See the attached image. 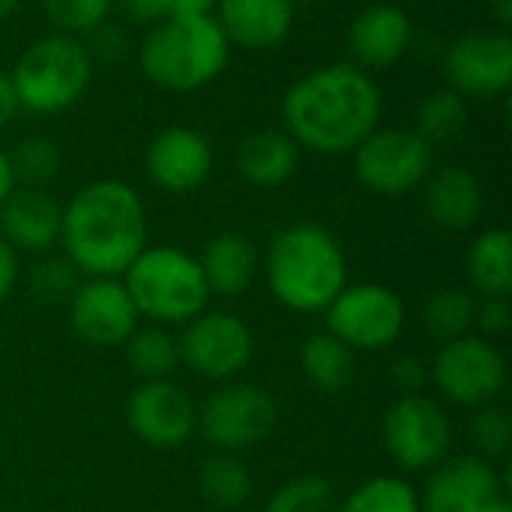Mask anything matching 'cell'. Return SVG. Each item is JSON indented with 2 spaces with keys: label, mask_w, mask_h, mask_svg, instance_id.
I'll list each match as a JSON object with an SVG mask.
<instances>
[{
  "label": "cell",
  "mask_w": 512,
  "mask_h": 512,
  "mask_svg": "<svg viewBox=\"0 0 512 512\" xmlns=\"http://www.w3.org/2000/svg\"><path fill=\"white\" fill-rule=\"evenodd\" d=\"M384 96L372 72L327 63L300 75L282 96V129L300 150L321 156L354 153L381 126Z\"/></svg>",
  "instance_id": "6da1fadb"
},
{
  "label": "cell",
  "mask_w": 512,
  "mask_h": 512,
  "mask_svg": "<svg viewBox=\"0 0 512 512\" xmlns=\"http://www.w3.org/2000/svg\"><path fill=\"white\" fill-rule=\"evenodd\" d=\"M60 246L84 279H120L147 246V210L138 189L114 177L78 189L63 204Z\"/></svg>",
  "instance_id": "7a4b0ae2"
},
{
  "label": "cell",
  "mask_w": 512,
  "mask_h": 512,
  "mask_svg": "<svg viewBox=\"0 0 512 512\" xmlns=\"http://www.w3.org/2000/svg\"><path fill=\"white\" fill-rule=\"evenodd\" d=\"M273 297L300 315L324 312L348 285V261L339 240L318 222L285 225L261 258Z\"/></svg>",
  "instance_id": "3957f363"
},
{
  "label": "cell",
  "mask_w": 512,
  "mask_h": 512,
  "mask_svg": "<svg viewBox=\"0 0 512 512\" xmlns=\"http://www.w3.org/2000/svg\"><path fill=\"white\" fill-rule=\"evenodd\" d=\"M228 60L231 45L213 12H174L153 24L138 48L141 75L171 93H195L213 84Z\"/></svg>",
  "instance_id": "277c9868"
},
{
  "label": "cell",
  "mask_w": 512,
  "mask_h": 512,
  "mask_svg": "<svg viewBox=\"0 0 512 512\" xmlns=\"http://www.w3.org/2000/svg\"><path fill=\"white\" fill-rule=\"evenodd\" d=\"M120 279L138 315L162 327L192 321L210 300L198 258L177 246H144Z\"/></svg>",
  "instance_id": "5b68a950"
},
{
  "label": "cell",
  "mask_w": 512,
  "mask_h": 512,
  "mask_svg": "<svg viewBox=\"0 0 512 512\" xmlns=\"http://www.w3.org/2000/svg\"><path fill=\"white\" fill-rule=\"evenodd\" d=\"M93 60L81 39L51 33L30 42L15 60L9 81L15 87L21 111L60 114L72 108L93 81Z\"/></svg>",
  "instance_id": "8992f818"
},
{
  "label": "cell",
  "mask_w": 512,
  "mask_h": 512,
  "mask_svg": "<svg viewBox=\"0 0 512 512\" xmlns=\"http://www.w3.org/2000/svg\"><path fill=\"white\" fill-rule=\"evenodd\" d=\"M351 156L360 186L384 198H402L420 189L435 168V147L411 126H378Z\"/></svg>",
  "instance_id": "52a82bcc"
},
{
  "label": "cell",
  "mask_w": 512,
  "mask_h": 512,
  "mask_svg": "<svg viewBox=\"0 0 512 512\" xmlns=\"http://www.w3.org/2000/svg\"><path fill=\"white\" fill-rule=\"evenodd\" d=\"M381 438H384L387 456L402 471H411V474L432 471L450 456L453 423L447 411L426 393L399 396L384 411Z\"/></svg>",
  "instance_id": "ba28073f"
},
{
  "label": "cell",
  "mask_w": 512,
  "mask_h": 512,
  "mask_svg": "<svg viewBox=\"0 0 512 512\" xmlns=\"http://www.w3.org/2000/svg\"><path fill=\"white\" fill-rule=\"evenodd\" d=\"M327 333L357 351H384L405 330V303L396 291L375 282L345 285L324 309Z\"/></svg>",
  "instance_id": "9c48e42d"
},
{
  "label": "cell",
  "mask_w": 512,
  "mask_h": 512,
  "mask_svg": "<svg viewBox=\"0 0 512 512\" xmlns=\"http://www.w3.org/2000/svg\"><path fill=\"white\" fill-rule=\"evenodd\" d=\"M279 423V405L261 384H225L213 390L198 414L204 438L219 453H240L270 438Z\"/></svg>",
  "instance_id": "30bf717a"
},
{
  "label": "cell",
  "mask_w": 512,
  "mask_h": 512,
  "mask_svg": "<svg viewBox=\"0 0 512 512\" xmlns=\"http://www.w3.org/2000/svg\"><path fill=\"white\" fill-rule=\"evenodd\" d=\"M429 372L441 396L465 408L492 405L507 387V360L486 336L444 342Z\"/></svg>",
  "instance_id": "8fae6325"
},
{
  "label": "cell",
  "mask_w": 512,
  "mask_h": 512,
  "mask_svg": "<svg viewBox=\"0 0 512 512\" xmlns=\"http://www.w3.org/2000/svg\"><path fill=\"white\" fill-rule=\"evenodd\" d=\"M447 87L465 99H495L512 84V36L501 27H477L453 39L444 57Z\"/></svg>",
  "instance_id": "7c38bea8"
},
{
  "label": "cell",
  "mask_w": 512,
  "mask_h": 512,
  "mask_svg": "<svg viewBox=\"0 0 512 512\" xmlns=\"http://www.w3.org/2000/svg\"><path fill=\"white\" fill-rule=\"evenodd\" d=\"M252 351V330L231 312H201L186 321L180 336V363L207 381L237 378L249 366Z\"/></svg>",
  "instance_id": "4fadbf2b"
},
{
  "label": "cell",
  "mask_w": 512,
  "mask_h": 512,
  "mask_svg": "<svg viewBox=\"0 0 512 512\" xmlns=\"http://www.w3.org/2000/svg\"><path fill=\"white\" fill-rule=\"evenodd\" d=\"M507 483L480 456H447L420 495L423 512H504Z\"/></svg>",
  "instance_id": "5bb4252c"
},
{
  "label": "cell",
  "mask_w": 512,
  "mask_h": 512,
  "mask_svg": "<svg viewBox=\"0 0 512 512\" xmlns=\"http://www.w3.org/2000/svg\"><path fill=\"white\" fill-rule=\"evenodd\" d=\"M138 309L117 276L81 279L69 297V324L78 339L96 348H117L138 330Z\"/></svg>",
  "instance_id": "9a60e30c"
},
{
  "label": "cell",
  "mask_w": 512,
  "mask_h": 512,
  "mask_svg": "<svg viewBox=\"0 0 512 512\" xmlns=\"http://www.w3.org/2000/svg\"><path fill=\"white\" fill-rule=\"evenodd\" d=\"M126 420L141 444L153 450H177L192 438L198 411L177 384L141 381L126 402Z\"/></svg>",
  "instance_id": "2e32d148"
},
{
  "label": "cell",
  "mask_w": 512,
  "mask_h": 512,
  "mask_svg": "<svg viewBox=\"0 0 512 512\" xmlns=\"http://www.w3.org/2000/svg\"><path fill=\"white\" fill-rule=\"evenodd\" d=\"M216 165V153L210 138L192 126H168L162 129L144 156V168L153 186L171 195H186L201 189Z\"/></svg>",
  "instance_id": "e0dca14e"
},
{
  "label": "cell",
  "mask_w": 512,
  "mask_h": 512,
  "mask_svg": "<svg viewBox=\"0 0 512 512\" xmlns=\"http://www.w3.org/2000/svg\"><path fill=\"white\" fill-rule=\"evenodd\" d=\"M414 39L411 15L396 3H372L360 9L348 24L351 63L366 72H381L396 66Z\"/></svg>",
  "instance_id": "ac0fdd59"
},
{
  "label": "cell",
  "mask_w": 512,
  "mask_h": 512,
  "mask_svg": "<svg viewBox=\"0 0 512 512\" xmlns=\"http://www.w3.org/2000/svg\"><path fill=\"white\" fill-rule=\"evenodd\" d=\"M297 6L291 0H216L213 18L231 48L273 51L294 30Z\"/></svg>",
  "instance_id": "d6986e66"
},
{
  "label": "cell",
  "mask_w": 512,
  "mask_h": 512,
  "mask_svg": "<svg viewBox=\"0 0 512 512\" xmlns=\"http://www.w3.org/2000/svg\"><path fill=\"white\" fill-rule=\"evenodd\" d=\"M60 225L63 204L45 189L15 186L0 204V237L15 252L45 255L60 243Z\"/></svg>",
  "instance_id": "ffe728a7"
},
{
  "label": "cell",
  "mask_w": 512,
  "mask_h": 512,
  "mask_svg": "<svg viewBox=\"0 0 512 512\" xmlns=\"http://www.w3.org/2000/svg\"><path fill=\"white\" fill-rule=\"evenodd\" d=\"M423 192L426 216L444 231H468L483 216V183L465 165L432 168Z\"/></svg>",
  "instance_id": "44dd1931"
},
{
  "label": "cell",
  "mask_w": 512,
  "mask_h": 512,
  "mask_svg": "<svg viewBox=\"0 0 512 512\" xmlns=\"http://www.w3.org/2000/svg\"><path fill=\"white\" fill-rule=\"evenodd\" d=\"M198 264H201L210 294L237 297L255 282V276L261 270V255L246 234L222 231L207 240Z\"/></svg>",
  "instance_id": "7402d4cb"
},
{
  "label": "cell",
  "mask_w": 512,
  "mask_h": 512,
  "mask_svg": "<svg viewBox=\"0 0 512 512\" xmlns=\"http://www.w3.org/2000/svg\"><path fill=\"white\" fill-rule=\"evenodd\" d=\"M300 165V147L285 129H258L237 150V171L255 189L285 186Z\"/></svg>",
  "instance_id": "603a6c76"
},
{
  "label": "cell",
  "mask_w": 512,
  "mask_h": 512,
  "mask_svg": "<svg viewBox=\"0 0 512 512\" xmlns=\"http://www.w3.org/2000/svg\"><path fill=\"white\" fill-rule=\"evenodd\" d=\"M300 366L306 381L321 393H345L357 378V354L333 333H312L300 348Z\"/></svg>",
  "instance_id": "cb8c5ba5"
},
{
  "label": "cell",
  "mask_w": 512,
  "mask_h": 512,
  "mask_svg": "<svg viewBox=\"0 0 512 512\" xmlns=\"http://www.w3.org/2000/svg\"><path fill=\"white\" fill-rule=\"evenodd\" d=\"M468 279L480 297L512 294V237L504 228H486L474 237L465 258Z\"/></svg>",
  "instance_id": "d4e9b609"
},
{
  "label": "cell",
  "mask_w": 512,
  "mask_h": 512,
  "mask_svg": "<svg viewBox=\"0 0 512 512\" xmlns=\"http://www.w3.org/2000/svg\"><path fill=\"white\" fill-rule=\"evenodd\" d=\"M468 117H471L468 99L462 93H456L453 87H438L429 96H423V102L417 105L411 129L420 138H426L432 147L450 144L465 132Z\"/></svg>",
  "instance_id": "484cf974"
},
{
  "label": "cell",
  "mask_w": 512,
  "mask_h": 512,
  "mask_svg": "<svg viewBox=\"0 0 512 512\" xmlns=\"http://www.w3.org/2000/svg\"><path fill=\"white\" fill-rule=\"evenodd\" d=\"M123 345L126 360L141 381H168L180 366V339L162 324L135 330Z\"/></svg>",
  "instance_id": "4316f807"
},
{
  "label": "cell",
  "mask_w": 512,
  "mask_h": 512,
  "mask_svg": "<svg viewBox=\"0 0 512 512\" xmlns=\"http://www.w3.org/2000/svg\"><path fill=\"white\" fill-rule=\"evenodd\" d=\"M477 312V294L468 288H441L423 306V327L435 342H453L471 336Z\"/></svg>",
  "instance_id": "83f0119b"
},
{
  "label": "cell",
  "mask_w": 512,
  "mask_h": 512,
  "mask_svg": "<svg viewBox=\"0 0 512 512\" xmlns=\"http://www.w3.org/2000/svg\"><path fill=\"white\" fill-rule=\"evenodd\" d=\"M198 489L216 510H237L252 495V474L234 453H216L198 474Z\"/></svg>",
  "instance_id": "f1b7e54d"
},
{
  "label": "cell",
  "mask_w": 512,
  "mask_h": 512,
  "mask_svg": "<svg viewBox=\"0 0 512 512\" xmlns=\"http://www.w3.org/2000/svg\"><path fill=\"white\" fill-rule=\"evenodd\" d=\"M339 512H423L417 489L402 477H372L360 483Z\"/></svg>",
  "instance_id": "f546056e"
},
{
  "label": "cell",
  "mask_w": 512,
  "mask_h": 512,
  "mask_svg": "<svg viewBox=\"0 0 512 512\" xmlns=\"http://www.w3.org/2000/svg\"><path fill=\"white\" fill-rule=\"evenodd\" d=\"M9 162H12V174L18 186L45 189L60 174L63 156H60V147L48 135H30L9 153Z\"/></svg>",
  "instance_id": "4dcf8cb0"
},
{
  "label": "cell",
  "mask_w": 512,
  "mask_h": 512,
  "mask_svg": "<svg viewBox=\"0 0 512 512\" xmlns=\"http://www.w3.org/2000/svg\"><path fill=\"white\" fill-rule=\"evenodd\" d=\"M264 512H339L336 486L315 474L294 477L270 495Z\"/></svg>",
  "instance_id": "1f68e13d"
},
{
  "label": "cell",
  "mask_w": 512,
  "mask_h": 512,
  "mask_svg": "<svg viewBox=\"0 0 512 512\" xmlns=\"http://www.w3.org/2000/svg\"><path fill=\"white\" fill-rule=\"evenodd\" d=\"M42 9L54 24V33L84 39L96 27L111 21L114 0H42Z\"/></svg>",
  "instance_id": "d6a6232c"
},
{
  "label": "cell",
  "mask_w": 512,
  "mask_h": 512,
  "mask_svg": "<svg viewBox=\"0 0 512 512\" xmlns=\"http://www.w3.org/2000/svg\"><path fill=\"white\" fill-rule=\"evenodd\" d=\"M471 444H474V456L492 462V459H504L512 450V417L507 408L501 405H483L474 408L471 426H468Z\"/></svg>",
  "instance_id": "836d02e7"
},
{
  "label": "cell",
  "mask_w": 512,
  "mask_h": 512,
  "mask_svg": "<svg viewBox=\"0 0 512 512\" xmlns=\"http://www.w3.org/2000/svg\"><path fill=\"white\" fill-rule=\"evenodd\" d=\"M78 282H81V273L75 270V264L66 255H45L30 270V291L42 303H60V300L69 303Z\"/></svg>",
  "instance_id": "e575fe53"
},
{
  "label": "cell",
  "mask_w": 512,
  "mask_h": 512,
  "mask_svg": "<svg viewBox=\"0 0 512 512\" xmlns=\"http://www.w3.org/2000/svg\"><path fill=\"white\" fill-rule=\"evenodd\" d=\"M390 381L399 390V396H417V393H426V387L432 384V372L420 357L402 354L390 366Z\"/></svg>",
  "instance_id": "d590c367"
},
{
  "label": "cell",
  "mask_w": 512,
  "mask_h": 512,
  "mask_svg": "<svg viewBox=\"0 0 512 512\" xmlns=\"http://www.w3.org/2000/svg\"><path fill=\"white\" fill-rule=\"evenodd\" d=\"M512 306L510 297H480L477 300V312H474V327L483 336H501L510 330Z\"/></svg>",
  "instance_id": "8d00e7d4"
},
{
  "label": "cell",
  "mask_w": 512,
  "mask_h": 512,
  "mask_svg": "<svg viewBox=\"0 0 512 512\" xmlns=\"http://www.w3.org/2000/svg\"><path fill=\"white\" fill-rule=\"evenodd\" d=\"M114 6L138 27H153L180 9V0H114Z\"/></svg>",
  "instance_id": "74e56055"
},
{
  "label": "cell",
  "mask_w": 512,
  "mask_h": 512,
  "mask_svg": "<svg viewBox=\"0 0 512 512\" xmlns=\"http://www.w3.org/2000/svg\"><path fill=\"white\" fill-rule=\"evenodd\" d=\"M90 60H105V63H114L123 57L126 51V39H123V30L114 27L111 21H105L102 27H96L93 33H87V42H84Z\"/></svg>",
  "instance_id": "f35d334b"
},
{
  "label": "cell",
  "mask_w": 512,
  "mask_h": 512,
  "mask_svg": "<svg viewBox=\"0 0 512 512\" xmlns=\"http://www.w3.org/2000/svg\"><path fill=\"white\" fill-rule=\"evenodd\" d=\"M18 282V252L0 237V303L12 294Z\"/></svg>",
  "instance_id": "ab89813d"
},
{
  "label": "cell",
  "mask_w": 512,
  "mask_h": 512,
  "mask_svg": "<svg viewBox=\"0 0 512 512\" xmlns=\"http://www.w3.org/2000/svg\"><path fill=\"white\" fill-rule=\"evenodd\" d=\"M18 111H21V105H18L15 87H12V81H9V72L0 69V129H6V126L15 120Z\"/></svg>",
  "instance_id": "60d3db41"
},
{
  "label": "cell",
  "mask_w": 512,
  "mask_h": 512,
  "mask_svg": "<svg viewBox=\"0 0 512 512\" xmlns=\"http://www.w3.org/2000/svg\"><path fill=\"white\" fill-rule=\"evenodd\" d=\"M18 183H15V174H12V162H9V153L0 147V204L12 195V189H15Z\"/></svg>",
  "instance_id": "b9f144b4"
},
{
  "label": "cell",
  "mask_w": 512,
  "mask_h": 512,
  "mask_svg": "<svg viewBox=\"0 0 512 512\" xmlns=\"http://www.w3.org/2000/svg\"><path fill=\"white\" fill-rule=\"evenodd\" d=\"M489 15L501 30H510L512 24V0H489Z\"/></svg>",
  "instance_id": "7bdbcfd3"
},
{
  "label": "cell",
  "mask_w": 512,
  "mask_h": 512,
  "mask_svg": "<svg viewBox=\"0 0 512 512\" xmlns=\"http://www.w3.org/2000/svg\"><path fill=\"white\" fill-rule=\"evenodd\" d=\"M216 0H180L177 12H213Z\"/></svg>",
  "instance_id": "ee69618b"
},
{
  "label": "cell",
  "mask_w": 512,
  "mask_h": 512,
  "mask_svg": "<svg viewBox=\"0 0 512 512\" xmlns=\"http://www.w3.org/2000/svg\"><path fill=\"white\" fill-rule=\"evenodd\" d=\"M18 6H21V0H0V24L9 21L18 12Z\"/></svg>",
  "instance_id": "f6af8a7d"
},
{
  "label": "cell",
  "mask_w": 512,
  "mask_h": 512,
  "mask_svg": "<svg viewBox=\"0 0 512 512\" xmlns=\"http://www.w3.org/2000/svg\"><path fill=\"white\" fill-rule=\"evenodd\" d=\"M294 6H309V3H318V0H291Z\"/></svg>",
  "instance_id": "bcb514c9"
},
{
  "label": "cell",
  "mask_w": 512,
  "mask_h": 512,
  "mask_svg": "<svg viewBox=\"0 0 512 512\" xmlns=\"http://www.w3.org/2000/svg\"><path fill=\"white\" fill-rule=\"evenodd\" d=\"M504 512H512V507H507V510H504Z\"/></svg>",
  "instance_id": "7dc6e473"
}]
</instances>
